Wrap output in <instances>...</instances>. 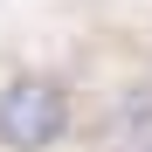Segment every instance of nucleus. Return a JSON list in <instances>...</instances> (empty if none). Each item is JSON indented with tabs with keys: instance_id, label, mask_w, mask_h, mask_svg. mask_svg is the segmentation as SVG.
<instances>
[{
	"instance_id": "1",
	"label": "nucleus",
	"mask_w": 152,
	"mask_h": 152,
	"mask_svg": "<svg viewBox=\"0 0 152 152\" xmlns=\"http://www.w3.org/2000/svg\"><path fill=\"white\" fill-rule=\"evenodd\" d=\"M69 132V90L56 76H14L0 90V138L14 152H48Z\"/></svg>"
},
{
	"instance_id": "2",
	"label": "nucleus",
	"mask_w": 152,
	"mask_h": 152,
	"mask_svg": "<svg viewBox=\"0 0 152 152\" xmlns=\"http://www.w3.org/2000/svg\"><path fill=\"white\" fill-rule=\"evenodd\" d=\"M138 152H152V138H145V145H138Z\"/></svg>"
}]
</instances>
